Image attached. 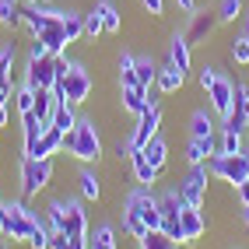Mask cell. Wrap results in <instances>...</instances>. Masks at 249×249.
Returning <instances> with one entry per match:
<instances>
[{
	"instance_id": "cell-1",
	"label": "cell",
	"mask_w": 249,
	"mask_h": 249,
	"mask_svg": "<svg viewBox=\"0 0 249 249\" xmlns=\"http://www.w3.org/2000/svg\"><path fill=\"white\" fill-rule=\"evenodd\" d=\"M46 218L28 207V200H0V235L11 242H28Z\"/></svg>"
},
{
	"instance_id": "cell-2",
	"label": "cell",
	"mask_w": 249,
	"mask_h": 249,
	"mask_svg": "<svg viewBox=\"0 0 249 249\" xmlns=\"http://www.w3.org/2000/svg\"><path fill=\"white\" fill-rule=\"evenodd\" d=\"M63 151H71L77 161H98L102 158V137L95 130V120H77L71 134H63Z\"/></svg>"
},
{
	"instance_id": "cell-3",
	"label": "cell",
	"mask_w": 249,
	"mask_h": 249,
	"mask_svg": "<svg viewBox=\"0 0 249 249\" xmlns=\"http://www.w3.org/2000/svg\"><path fill=\"white\" fill-rule=\"evenodd\" d=\"M53 179V158H21V200L39 196Z\"/></svg>"
},
{
	"instance_id": "cell-4",
	"label": "cell",
	"mask_w": 249,
	"mask_h": 249,
	"mask_svg": "<svg viewBox=\"0 0 249 249\" xmlns=\"http://www.w3.org/2000/svg\"><path fill=\"white\" fill-rule=\"evenodd\" d=\"M53 95L63 98V102H71V106H85L88 95H91V74L81 67V63H71L67 81H56V85H53Z\"/></svg>"
},
{
	"instance_id": "cell-5",
	"label": "cell",
	"mask_w": 249,
	"mask_h": 249,
	"mask_svg": "<svg viewBox=\"0 0 249 249\" xmlns=\"http://www.w3.org/2000/svg\"><path fill=\"white\" fill-rule=\"evenodd\" d=\"M207 172L214 179H225L231 186H239V182L249 179V151H242V155H214L207 161Z\"/></svg>"
},
{
	"instance_id": "cell-6",
	"label": "cell",
	"mask_w": 249,
	"mask_h": 249,
	"mask_svg": "<svg viewBox=\"0 0 249 249\" xmlns=\"http://www.w3.org/2000/svg\"><path fill=\"white\" fill-rule=\"evenodd\" d=\"M207 182H211L207 165H190V172L182 176V182H179V193H182V200H186V207H204Z\"/></svg>"
},
{
	"instance_id": "cell-7",
	"label": "cell",
	"mask_w": 249,
	"mask_h": 249,
	"mask_svg": "<svg viewBox=\"0 0 249 249\" xmlns=\"http://www.w3.org/2000/svg\"><path fill=\"white\" fill-rule=\"evenodd\" d=\"M158 126H161V109H158V106H147V109L137 116L134 134H130V144H134V151H141V147L158 134Z\"/></svg>"
},
{
	"instance_id": "cell-8",
	"label": "cell",
	"mask_w": 249,
	"mask_h": 249,
	"mask_svg": "<svg viewBox=\"0 0 249 249\" xmlns=\"http://www.w3.org/2000/svg\"><path fill=\"white\" fill-rule=\"evenodd\" d=\"M25 85H32V88H53V85H56V56L28 60V71H25Z\"/></svg>"
},
{
	"instance_id": "cell-9",
	"label": "cell",
	"mask_w": 249,
	"mask_h": 249,
	"mask_svg": "<svg viewBox=\"0 0 249 249\" xmlns=\"http://www.w3.org/2000/svg\"><path fill=\"white\" fill-rule=\"evenodd\" d=\"M207 98H211V109L225 120V116L231 112V102H235V85H231L225 74H218V77H214V85L207 88Z\"/></svg>"
},
{
	"instance_id": "cell-10",
	"label": "cell",
	"mask_w": 249,
	"mask_h": 249,
	"mask_svg": "<svg viewBox=\"0 0 249 249\" xmlns=\"http://www.w3.org/2000/svg\"><path fill=\"white\" fill-rule=\"evenodd\" d=\"M63 18V11H53V7H39V4H28L25 11H21V25L28 28V36L36 39L39 32L46 28V25H53V21H60Z\"/></svg>"
},
{
	"instance_id": "cell-11",
	"label": "cell",
	"mask_w": 249,
	"mask_h": 249,
	"mask_svg": "<svg viewBox=\"0 0 249 249\" xmlns=\"http://www.w3.org/2000/svg\"><path fill=\"white\" fill-rule=\"evenodd\" d=\"M214 25H218V11H200V14L193 11V21H190V32H186L190 46H204L207 36L214 32Z\"/></svg>"
},
{
	"instance_id": "cell-12",
	"label": "cell",
	"mask_w": 249,
	"mask_h": 249,
	"mask_svg": "<svg viewBox=\"0 0 249 249\" xmlns=\"http://www.w3.org/2000/svg\"><path fill=\"white\" fill-rule=\"evenodd\" d=\"M36 39L49 49V56H63V53H67V46H71V42H67V36H63V18H60V21H53V25H46Z\"/></svg>"
},
{
	"instance_id": "cell-13",
	"label": "cell",
	"mask_w": 249,
	"mask_h": 249,
	"mask_svg": "<svg viewBox=\"0 0 249 249\" xmlns=\"http://www.w3.org/2000/svg\"><path fill=\"white\" fill-rule=\"evenodd\" d=\"M56 151H63V134H60L53 123H49V126H46V134L36 141V147H32L25 158H53Z\"/></svg>"
},
{
	"instance_id": "cell-14",
	"label": "cell",
	"mask_w": 249,
	"mask_h": 249,
	"mask_svg": "<svg viewBox=\"0 0 249 249\" xmlns=\"http://www.w3.org/2000/svg\"><path fill=\"white\" fill-rule=\"evenodd\" d=\"M179 228H182V242H196L207 231V218L200 214V207H186V211H182Z\"/></svg>"
},
{
	"instance_id": "cell-15",
	"label": "cell",
	"mask_w": 249,
	"mask_h": 249,
	"mask_svg": "<svg viewBox=\"0 0 249 249\" xmlns=\"http://www.w3.org/2000/svg\"><path fill=\"white\" fill-rule=\"evenodd\" d=\"M120 102H123V109H126L130 116H141L147 106H155V102H151V95H147V88H141V85L120 88Z\"/></svg>"
},
{
	"instance_id": "cell-16",
	"label": "cell",
	"mask_w": 249,
	"mask_h": 249,
	"mask_svg": "<svg viewBox=\"0 0 249 249\" xmlns=\"http://www.w3.org/2000/svg\"><path fill=\"white\" fill-rule=\"evenodd\" d=\"M214 155H218V141L214 137H190V147H186L190 165H207Z\"/></svg>"
},
{
	"instance_id": "cell-17",
	"label": "cell",
	"mask_w": 249,
	"mask_h": 249,
	"mask_svg": "<svg viewBox=\"0 0 249 249\" xmlns=\"http://www.w3.org/2000/svg\"><path fill=\"white\" fill-rule=\"evenodd\" d=\"M182 85H186V74H182L176 63H165V67H158V77H155V88H158V91L172 95V91H179Z\"/></svg>"
},
{
	"instance_id": "cell-18",
	"label": "cell",
	"mask_w": 249,
	"mask_h": 249,
	"mask_svg": "<svg viewBox=\"0 0 249 249\" xmlns=\"http://www.w3.org/2000/svg\"><path fill=\"white\" fill-rule=\"evenodd\" d=\"M46 126H49V123H42L36 112H25V116H21V147H25V155H28L32 147H36V141L46 134Z\"/></svg>"
},
{
	"instance_id": "cell-19",
	"label": "cell",
	"mask_w": 249,
	"mask_h": 249,
	"mask_svg": "<svg viewBox=\"0 0 249 249\" xmlns=\"http://www.w3.org/2000/svg\"><path fill=\"white\" fill-rule=\"evenodd\" d=\"M63 231H67V235L88 239V214H85V207H81L77 200H67V221H63Z\"/></svg>"
},
{
	"instance_id": "cell-20",
	"label": "cell",
	"mask_w": 249,
	"mask_h": 249,
	"mask_svg": "<svg viewBox=\"0 0 249 249\" xmlns=\"http://www.w3.org/2000/svg\"><path fill=\"white\" fill-rule=\"evenodd\" d=\"M190 39L186 36H172V42H169V63H176V67L182 71V74H190V63H193V56H190Z\"/></svg>"
},
{
	"instance_id": "cell-21",
	"label": "cell",
	"mask_w": 249,
	"mask_h": 249,
	"mask_svg": "<svg viewBox=\"0 0 249 249\" xmlns=\"http://www.w3.org/2000/svg\"><path fill=\"white\" fill-rule=\"evenodd\" d=\"M130 169H134V179L141 182V186H151V182L158 179V169L147 161L144 151H134V155H130Z\"/></svg>"
},
{
	"instance_id": "cell-22",
	"label": "cell",
	"mask_w": 249,
	"mask_h": 249,
	"mask_svg": "<svg viewBox=\"0 0 249 249\" xmlns=\"http://www.w3.org/2000/svg\"><path fill=\"white\" fill-rule=\"evenodd\" d=\"M141 151L147 155V161H151L158 172L165 169V161H169V144H165V137H161V134H155L151 141H147V144L141 147Z\"/></svg>"
},
{
	"instance_id": "cell-23",
	"label": "cell",
	"mask_w": 249,
	"mask_h": 249,
	"mask_svg": "<svg viewBox=\"0 0 249 249\" xmlns=\"http://www.w3.org/2000/svg\"><path fill=\"white\" fill-rule=\"evenodd\" d=\"M53 126L60 130V134H71V130L77 126V112L71 102H63V98H56V109H53Z\"/></svg>"
},
{
	"instance_id": "cell-24",
	"label": "cell",
	"mask_w": 249,
	"mask_h": 249,
	"mask_svg": "<svg viewBox=\"0 0 249 249\" xmlns=\"http://www.w3.org/2000/svg\"><path fill=\"white\" fill-rule=\"evenodd\" d=\"M53 109H56V95H53V88H36V112L42 123H53Z\"/></svg>"
},
{
	"instance_id": "cell-25",
	"label": "cell",
	"mask_w": 249,
	"mask_h": 249,
	"mask_svg": "<svg viewBox=\"0 0 249 249\" xmlns=\"http://www.w3.org/2000/svg\"><path fill=\"white\" fill-rule=\"evenodd\" d=\"M190 137H214V116L211 112L196 109L190 116Z\"/></svg>"
},
{
	"instance_id": "cell-26",
	"label": "cell",
	"mask_w": 249,
	"mask_h": 249,
	"mask_svg": "<svg viewBox=\"0 0 249 249\" xmlns=\"http://www.w3.org/2000/svg\"><path fill=\"white\" fill-rule=\"evenodd\" d=\"M77 186H81V196H85V200H98V196H102V182H98V176L91 169H81Z\"/></svg>"
},
{
	"instance_id": "cell-27",
	"label": "cell",
	"mask_w": 249,
	"mask_h": 249,
	"mask_svg": "<svg viewBox=\"0 0 249 249\" xmlns=\"http://www.w3.org/2000/svg\"><path fill=\"white\" fill-rule=\"evenodd\" d=\"M63 36H67V42H77L81 36H85V14L63 11Z\"/></svg>"
},
{
	"instance_id": "cell-28",
	"label": "cell",
	"mask_w": 249,
	"mask_h": 249,
	"mask_svg": "<svg viewBox=\"0 0 249 249\" xmlns=\"http://www.w3.org/2000/svg\"><path fill=\"white\" fill-rule=\"evenodd\" d=\"M137 242H141V249H176V246H179L176 239L165 235L161 228H155V231H147V235H141Z\"/></svg>"
},
{
	"instance_id": "cell-29",
	"label": "cell",
	"mask_w": 249,
	"mask_h": 249,
	"mask_svg": "<svg viewBox=\"0 0 249 249\" xmlns=\"http://www.w3.org/2000/svg\"><path fill=\"white\" fill-rule=\"evenodd\" d=\"M63 221H67V200H53L46 207V225L49 231H63Z\"/></svg>"
},
{
	"instance_id": "cell-30",
	"label": "cell",
	"mask_w": 249,
	"mask_h": 249,
	"mask_svg": "<svg viewBox=\"0 0 249 249\" xmlns=\"http://www.w3.org/2000/svg\"><path fill=\"white\" fill-rule=\"evenodd\" d=\"M137 85L141 88H151L155 85V77H158V67H155V60L151 56H137Z\"/></svg>"
},
{
	"instance_id": "cell-31",
	"label": "cell",
	"mask_w": 249,
	"mask_h": 249,
	"mask_svg": "<svg viewBox=\"0 0 249 249\" xmlns=\"http://www.w3.org/2000/svg\"><path fill=\"white\" fill-rule=\"evenodd\" d=\"M14 109H18L21 116L36 109V88H32V85H18V88H14Z\"/></svg>"
},
{
	"instance_id": "cell-32",
	"label": "cell",
	"mask_w": 249,
	"mask_h": 249,
	"mask_svg": "<svg viewBox=\"0 0 249 249\" xmlns=\"http://www.w3.org/2000/svg\"><path fill=\"white\" fill-rule=\"evenodd\" d=\"M0 25H4V28H18L21 25L18 0H0Z\"/></svg>"
},
{
	"instance_id": "cell-33",
	"label": "cell",
	"mask_w": 249,
	"mask_h": 249,
	"mask_svg": "<svg viewBox=\"0 0 249 249\" xmlns=\"http://www.w3.org/2000/svg\"><path fill=\"white\" fill-rule=\"evenodd\" d=\"M137 56H130V53H123L120 56V88H130V85H137Z\"/></svg>"
},
{
	"instance_id": "cell-34",
	"label": "cell",
	"mask_w": 249,
	"mask_h": 249,
	"mask_svg": "<svg viewBox=\"0 0 249 249\" xmlns=\"http://www.w3.org/2000/svg\"><path fill=\"white\" fill-rule=\"evenodd\" d=\"M242 134H231V130H221V141H218V155H242Z\"/></svg>"
},
{
	"instance_id": "cell-35",
	"label": "cell",
	"mask_w": 249,
	"mask_h": 249,
	"mask_svg": "<svg viewBox=\"0 0 249 249\" xmlns=\"http://www.w3.org/2000/svg\"><path fill=\"white\" fill-rule=\"evenodd\" d=\"M102 32H106V28H102V11H98V4H95V7L85 14V36H88V39H98Z\"/></svg>"
},
{
	"instance_id": "cell-36",
	"label": "cell",
	"mask_w": 249,
	"mask_h": 249,
	"mask_svg": "<svg viewBox=\"0 0 249 249\" xmlns=\"http://www.w3.org/2000/svg\"><path fill=\"white\" fill-rule=\"evenodd\" d=\"M91 249H116V231L109 225H98L95 239H91Z\"/></svg>"
},
{
	"instance_id": "cell-37",
	"label": "cell",
	"mask_w": 249,
	"mask_h": 249,
	"mask_svg": "<svg viewBox=\"0 0 249 249\" xmlns=\"http://www.w3.org/2000/svg\"><path fill=\"white\" fill-rule=\"evenodd\" d=\"M98 11H102V28H106V32H120V11H116L109 0H102Z\"/></svg>"
},
{
	"instance_id": "cell-38",
	"label": "cell",
	"mask_w": 249,
	"mask_h": 249,
	"mask_svg": "<svg viewBox=\"0 0 249 249\" xmlns=\"http://www.w3.org/2000/svg\"><path fill=\"white\" fill-rule=\"evenodd\" d=\"M239 18H242V0H221L218 21H239Z\"/></svg>"
},
{
	"instance_id": "cell-39",
	"label": "cell",
	"mask_w": 249,
	"mask_h": 249,
	"mask_svg": "<svg viewBox=\"0 0 249 249\" xmlns=\"http://www.w3.org/2000/svg\"><path fill=\"white\" fill-rule=\"evenodd\" d=\"M228 53H231V60H235V63H242V67H246V63H249V39H231V46H228Z\"/></svg>"
},
{
	"instance_id": "cell-40",
	"label": "cell",
	"mask_w": 249,
	"mask_h": 249,
	"mask_svg": "<svg viewBox=\"0 0 249 249\" xmlns=\"http://www.w3.org/2000/svg\"><path fill=\"white\" fill-rule=\"evenodd\" d=\"M49 239H53V231H49V225L42 221L36 231H32V239H28V246L32 249H49Z\"/></svg>"
},
{
	"instance_id": "cell-41",
	"label": "cell",
	"mask_w": 249,
	"mask_h": 249,
	"mask_svg": "<svg viewBox=\"0 0 249 249\" xmlns=\"http://www.w3.org/2000/svg\"><path fill=\"white\" fill-rule=\"evenodd\" d=\"M11 67H14V46H0V81L11 77Z\"/></svg>"
},
{
	"instance_id": "cell-42",
	"label": "cell",
	"mask_w": 249,
	"mask_h": 249,
	"mask_svg": "<svg viewBox=\"0 0 249 249\" xmlns=\"http://www.w3.org/2000/svg\"><path fill=\"white\" fill-rule=\"evenodd\" d=\"M42 56H49V49L39 42V39H32V49H28V60H42Z\"/></svg>"
},
{
	"instance_id": "cell-43",
	"label": "cell",
	"mask_w": 249,
	"mask_h": 249,
	"mask_svg": "<svg viewBox=\"0 0 249 249\" xmlns=\"http://www.w3.org/2000/svg\"><path fill=\"white\" fill-rule=\"evenodd\" d=\"M214 77H218V71H214V67H204V71H200V88H204V91L214 85Z\"/></svg>"
},
{
	"instance_id": "cell-44",
	"label": "cell",
	"mask_w": 249,
	"mask_h": 249,
	"mask_svg": "<svg viewBox=\"0 0 249 249\" xmlns=\"http://www.w3.org/2000/svg\"><path fill=\"white\" fill-rule=\"evenodd\" d=\"M112 151L120 155V158H130V155H134V144H130V141H116V147H112Z\"/></svg>"
},
{
	"instance_id": "cell-45",
	"label": "cell",
	"mask_w": 249,
	"mask_h": 249,
	"mask_svg": "<svg viewBox=\"0 0 249 249\" xmlns=\"http://www.w3.org/2000/svg\"><path fill=\"white\" fill-rule=\"evenodd\" d=\"M141 4L151 11V14H161V11H165V0H141Z\"/></svg>"
},
{
	"instance_id": "cell-46",
	"label": "cell",
	"mask_w": 249,
	"mask_h": 249,
	"mask_svg": "<svg viewBox=\"0 0 249 249\" xmlns=\"http://www.w3.org/2000/svg\"><path fill=\"white\" fill-rule=\"evenodd\" d=\"M235 193H239V200H242V204H249V179H246V182H239Z\"/></svg>"
},
{
	"instance_id": "cell-47",
	"label": "cell",
	"mask_w": 249,
	"mask_h": 249,
	"mask_svg": "<svg viewBox=\"0 0 249 249\" xmlns=\"http://www.w3.org/2000/svg\"><path fill=\"white\" fill-rule=\"evenodd\" d=\"M176 4H179V11H186V14L196 11V0H176Z\"/></svg>"
},
{
	"instance_id": "cell-48",
	"label": "cell",
	"mask_w": 249,
	"mask_h": 249,
	"mask_svg": "<svg viewBox=\"0 0 249 249\" xmlns=\"http://www.w3.org/2000/svg\"><path fill=\"white\" fill-rule=\"evenodd\" d=\"M0 126H7V102L0 98Z\"/></svg>"
},
{
	"instance_id": "cell-49",
	"label": "cell",
	"mask_w": 249,
	"mask_h": 249,
	"mask_svg": "<svg viewBox=\"0 0 249 249\" xmlns=\"http://www.w3.org/2000/svg\"><path fill=\"white\" fill-rule=\"evenodd\" d=\"M242 39H249V14H242Z\"/></svg>"
},
{
	"instance_id": "cell-50",
	"label": "cell",
	"mask_w": 249,
	"mask_h": 249,
	"mask_svg": "<svg viewBox=\"0 0 249 249\" xmlns=\"http://www.w3.org/2000/svg\"><path fill=\"white\" fill-rule=\"evenodd\" d=\"M242 225L249 228V204H242Z\"/></svg>"
},
{
	"instance_id": "cell-51",
	"label": "cell",
	"mask_w": 249,
	"mask_h": 249,
	"mask_svg": "<svg viewBox=\"0 0 249 249\" xmlns=\"http://www.w3.org/2000/svg\"><path fill=\"white\" fill-rule=\"evenodd\" d=\"M28 4H39V7H49L53 0H28Z\"/></svg>"
},
{
	"instance_id": "cell-52",
	"label": "cell",
	"mask_w": 249,
	"mask_h": 249,
	"mask_svg": "<svg viewBox=\"0 0 249 249\" xmlns=\"http://www.w3.org/2000/svg\"><path fill=\"white\" fill-rule=\"evenodd\" d=\"M246 130H249V95H246Z\"/></svg>"
},
{
	"instance_id": "cell-53",
	"label": "cell",
	"mask_w": 249,
	"mask_h": 249,
	"mask_svg": "<svg viewBox=\"0 0 249 249\" xmlns=\"http://www.w3.org/2000/svg\"><path fill=\"white\" fill-rule=\"evenodd\" d=\"M246 95H249V85H246Z\"/></svg>"
},
{
	"instance_id": "cell-54",
	"label": "cell",
	"mask_w": 249,
	"mask_h": 249,
	"mask_svg": "<svg viewBox=\"0 0 249 249\" xmlns=\"http://www.w3.org/2000/svg\"><path fill=\"white\" fill-rule=\"evenodd\" d=\"M4 249H7V246H4Z\"/></svg>"
}]
</instances>
